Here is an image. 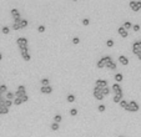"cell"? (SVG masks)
<instances>
[{
  "label": "cell",
  "instance_id": "1",
  "mask_svg": "<svg viewBox=\"0 0 141 137\" xmlns=\"http://www.w3.org/2000/svg\"><path fill=\"white\" fill-rule=\"evenodd\" d=\"M139 104L135 102V101H130L129 105H127V109H126V111H130V112H136L139 111Z\"/></svg>",
  "mask_w": 141,
  "mask_h": 137
},
{
  "label": "cell",
  "instance_id": "2",
  "mask_svg": "<svg viewBox=\"0 0 141 137\" xmlns=\"http://www.w3.org/2000/svg\"><path fill=\"white\" fill-rule=\"evenodd\" d=\"M16 44H18V46L20 49H26L28 47V39H25V38H18Z\"/></svg>",
  "mask_w": 141,
  "mask_h": 137
},
{
  "label": "cell",
  "instance_id": "3",
  "mask_svg": "<svg viewBox=\"0 0 141 137\" xmlns=\"http://www.w3.org/2000/svg\"><path fill=\"white\" fill-rule=\"evenodd\" d=\"M15 95V97H21L23 95H26V89H25V86L24 85H20L19 87H18V90H16V92L14 93Z\"/></svg>",
  "mask_w": 141,
  "mask_h": 137
},
{
  "label": "cell",
  "instance_id": "4",
  "mask_svg": "<svg viewBox=\"0 0 141 137\" xmlns=\"http://www.w3.org/2000/svg\"><path fill=\"white\" fill-rule=\"evenodd\" d=\"M95 86H96V87H99L100 90H102V89L107 87V81L106 80H96Z\"/></svg>",
  "mask_w": 141,
  "mask_h": 137
},
{
  "label": "cell",
  "instance_id": "5",
  "mask_svg": "<svg viewBox=\"0 0 141 137\" xmlns=\"http://www.w3.org/2000/svg\"><path fill=\"white\" fill-rule=\"evenodd\" d=\"M132 51H134V54H136V55L141 52V42H140V41L134 42V45H132Z\"/></svg>",
  "mask_w": 141,
  "mask_h": 137
},
{
  "label": "cell",
  "instance_id": "6",
  "mask_svg": "<svg viewBox=\"0 0 141 137\" xmlns=\"http://www.w3.org/2000/svg\"><path fill=\"white\" fill-rule=\"evenodd\" d=\"M130 8L134 11H139L141 9V1H130Z\"/></svg>",
  "mask_w": 141,
  "mask_h": 137
},
{
  "label": "cell",
  "instance_id": "7",
  "mask_svg": "<svg viewBox=\"0 0 141 137\" xmlns=\"http://www.w3.org/2000/svg\"><path fill=\"white\" fill-rule=\"evenodd\" d=\"M94 96L98 98V100H102L104 97H105V96H104L102 93H101V90H100L99 87H96V86L94 87Z\"/></svg>",
  "mask_w": 141,
  "mask_h": 137
},
{
  "label": "cell",
  "instance_id": "8",
  "mask_svg": "<svg viewBox=\"0 0 141 137\" xmlns=\"http://www.w3.org/2000/svg\"><path fill=\"white\" fill-rule=\"evenodd\" d=\"M41 93H51L53 92V87H51L50 85H48V86H41Z\"/></svg>",
  "mask_w": 141,
  "mask_h": 137
},
{
  "label": "cell",
  "instance_id": "9",
  "mask_svg": "<svg viewBox=\"0 0 141 137\" xmlns=\"http://www.w3.org/2000/svg\"><path fill=\"white\" fill-rule=\"evenodd\" d=\"M117 31H119V34H120L122 38H127L129 33H127V30H125V29H124V26H120L117 29Z\"/></svg>",
  "mask_w": 141,
  "mask_h": 137
},
{
  "label": "cell",
  "instance_id": "10",
  "mask_svg": "<svg viewBox=\"0 0 141 137\" xmlns=\"http://www.w3.org/2000/svg\"><path fill=\"white\" fill-rule=\"evenodd\" d=\"M119 61H120V64L125 65V66L129 64V59H127V57H126L125 55H120V56H119Z\"/></svg>",
  "mask_w": 141,
  "mask_h": 137
},
{
  "label": "cell",
  "instance_id": "11",
  "mask_svg": "<svg viewBox=\"0 0 141 137\" xmlns=\"http://www.w3.org/2000/svg\"><path fill=\"white\" fill-rule=\"evenodd\" d=\"M111 89H113V91H114V93L116 95V93H119V92H121L122 90H121V86L119 85V84H114L113 86H111Z\"/></svg>",
  "mask_w": 141,
  "mask_h": 137
},
{
  "label": "cell",
  "instance_id": "12",
  "mask_svg": "<svg viewBox=\"0 0 141 137\" xmlns=\"http://www.w3.org/2000/svg\"><path fill=\"white\" fill-rule=\"evenodd\" d=\"M122 96H124V93H122V91L121 92H119V93H116V95L114 96V102H116V104H119L120 101L122 100Z\"/></svg>",
  "mask_w": 141,
  "mask_h": 137
},
{
  "label": "cell",
  "instance_id": "13",
  "mask_svg": "<svg viewBox=\"0 0 141 137\" xmlns=\"http://www.w3.org/2000/svg\"><path fill=\"white\" fill-rule=\"evenodd\" d=\"M105 67H107V69H110V70H116V64H115L114 61L107 62V64L105 65Z\"/></svg>",
  "mask_w": 141,
  "mask_h": 137
},
{
  "label": "cell",
  "instance_id": "14",
  "mask_svg": "<svg viewBox=\"0 0 141 137\" xmlns=\"http://www.w3.org/2000/svg\"><path fill=\"white\" fill-rule=\"evenodd\" d=\"M26 26H28V20L21 19V20H20V23H19V27H20V30H21V29H24V27H26Z\"/></svg>",
  "mask_w": 141,
  "mask_h": 137
},
{
  "label": "cell",
  "instance_id": "15",
  "mask_svg": "<svg viewBox=\"0 0 141 137\" xmlns=\"http://www.w3.org/2000/svg\"><path fill=\"white\" fill-rule=\"evenodd\" d=\"M104 64H107V62H111V61H113V59H111V56H104V57H101V59H100Z\"/></svg>",
  "mask_w": 141,
  "mask_h": 137
},
{
  "label": "cell",
  "instance_id": "16",
  "mask_svg": "<svg viewBox=\"0 0 141 137\" xmlns=\"http://www.w3.org/2000/svg\"><path fill=\"white\" fill-rule=\"evenodd\" d=\"M122 78H124V76H122V74H120V72H117V74L115 75V80H116V84L121 82V81H122Z\"/></svg>",
  "mask_w": 141,
  "mask_h": 137
},
{
  "label": "cell",
  "instance_id": "17",
  "mask_svg": "<svg viewBox=\"0 0 141 137\" xmlns=\"http://www.w3.org/2000/svg\"><path fill=\"white\" fill-rule=\"evenodd\" d=\"M119 105H120V107H122L124 110H126V109H127V105H129V102H127V101H125V100H121L120 102H119Z\"/></svg>",
  "mask_w": 141,
  "mask_h": 137
},
{
  "label": "cell",
  "instance_id": "18",
  "mask_svg": "<svg viewBox=\"0 0 141 137\" xmlns=\"http://www.w3.org/2000/svg\"><path fill=\"white\" fill-rule=\"evenodd\" d=\"M6 92H8V86H6V85H0V93H1V95H3V93H6Z\"/></svg>",
  "mask_w": 141,
  "mask_h": 137
},
{
  "label": "cell",
  "instance_id": "19",
  "mask_svg": "<svg viewBox=\"0 0 141 137\" xmlns=\"http://www.w3.org/2000/svg\"><path fill=\"white\" fill-rule=\"evenodd\" d=\"M11 15L14 16V19H15V18H20V13H19L18 9H13L11 10Z\"/></svg>",
  "mask_w": 141,
  "mask_h": 137
},
{
  "label": "cell",
  "instance_id": "20",
  "mask_svg": "<svg viewBox=\"0 0 141 137\" xmlns=\"http://www.w3.org/2000/svg\"><path fill=\"white\" fill-rule=\"evenodd\" d=\"M15 98V95H14V92H10V91H8L6 92V100H14Z\"/></svg>",
  "mask_w": 141,
  "mask_h": 137
},
{
  "label": "cell",
  "instance_id": "21",
  "mask_svg": "<svg viewBox=\"0 0 141 137\" xmlns=\"http://www.w3.org/2000/svg\"><path fill=\"white\" fill-rule=\"evenodd\" d=\"M110 90H111V89L107 86V87H105V89H102V90H101V93H102L104 96H107L109 93H110Z\"/></svg>",
  "mask_w": 141,
  "mask_h": 137
},
{
  "label": "cell",
  "instance_id": "22",
  "mask_svg": "<svg viewBox=\"0 0 141 137\" xmlns=\"http://www.w3.org/2000/svg\"><path fill=\"white\" fill-rule=\"evenodd\" d=\"M9 112V109H6L5 106H0V115H5Z\"/></svg>",
  "mask_w": 141,
  "mask_h": 137
},
{
  "label": "cell",
  "instance_id": "23",
  "mask_svg": "<svg viewBox=\"0 0 141 137\" xmlns=\"http://www.w3.org/2000/svg\"><path fill=\"white\" fill-rule=\"evenodd\" d=\"M13 104L18 106V105H21V104H23V101H21L20 97H15V98H14V101H13Z\"/></svg>",
  "mask_w": 141,
  "mask_h": 137
},
{
  "label": "cell",
  "instance_id": "24",
  "mask_svg": "<svg viewBox=\"0 0 141 137\" xmlns=\"http://www.w3.org/2000/svg\"><path fill=\"white\" fill-rule=\"evenodd\" d=\"M13 105V101L11 100H5V102H4V106L6 107V109H9V107Z\"/></svg>",
  "mask_w": 141,
  "mask_h": 137
},
{
  "label": "cell",
  "instance_id": "25",
  "mask_svg": "<svg viewBox=\"0 0 141 137\" xmlns=\"http://www.w3.org/2000/svg\"><path fill=\"white\" fill-rule=\"evenodd\" d=\"M51 130H53V131H57V130H59V124L53 122V124H51Z\"/></svg>",
  "mask_w": 141,
  "mask_h": 137
},
{
  "label": "cell",
  "instance_id": "26",
  "mask_svg": "<svg viewBox=\"0 0 141 137\" xmlns=\"http://www.w3.org/2000/svg\"><path fill=\"white\" fill-rule=\"evenodd\" d=\"M131 23H130V21H126V23L124 24V29H125V30H129V29H131Z\"/></svg>",
  "mask_w": 141,
  "mask_h": 137
},
{
  "label": "cell",
  "instance_id": "27",
  "mask_svg": "<svg viewBox=\"0 0 141 137\" xmlns=\"http://www.w3.org/2000/svg\"><path fill=\"white\" fill-rule=\"evenodd\" d=\"M66 100H68L69 102H74V101H75V96H74V95H71V93H70V95H68V97H66Z\"/></svg>",
  "mask_w": 141,
  "mask_h": 137
},
{
  "label": "cell",
  "instance_id": "28",
  "mask_svg": "<svg viewBox=\"0 0 141 137\" xmlns=\"http://www.w3.org/2000/svg\"><path fill=\"white\" fill-rule=\"evenodd\" d=\"M49 85V78H42V80H41V86H48Z\"/></svg>",
  "mask_w": 141,
  "mask_h": 137
},
{
  "label": "cell",
  "instance_id": "29",
  "mask_svg": "<svg viewBox=\"0 0 141 137\" xmlns=\"http://www.w3.org/2000/svg\"><path fill=\"white\" fill-rule=\"evenodd\" d=\"M61 116H60V115H56V116L54 117V122H56V124H59V122H61Z\"/></svg>",
  "mask_w": 141,
  "mask_h": 137
},
{
  "label": "cell",
  "instance_id": "30",
  "mask_svg": "<svg viewBox=\"0 0 141 137\" xmlns=\"http://www.w3.org/2000/svg\"><path fill=\"white\" fill-rule=\"evenodd\" d=\"M9 31H10L9 26H4V27L1 29V33H3V34H9Z\"/></svg>",
  "mask_w": 141,
  "mask_h": 137
},
{
  "label": "cell",
  "instance_id": "31",
  "mask_svg": "<svg viewBox=\"0 0 141 137\" xmlns=\"http://www.w3.org/2000/svg\"><path fill=\"white\" fill-rule=\"evenodd\" d=\"M106 46H107V47H113V46H114V40H111V39L107 40V41H106Z\"/></svg>",
  "mask_w": 141,
  "mask_h": 137
},
{
  "label": "cell",
  "instance_id": "32",
  "mask_svg": "<svg viewBox=\"0 0 141 137\" xmlns=\"http://www.w3.org/2000/svg\"><path fill=\"white\" fill-rule=\"evenodd\" d=\"M98 110H99L100 112H104V111H105V110H106V106L101 104V105H99V107H98Z\"/></svg>",
  "mask_w": 141,
  "mask_h": 137
},
{
  "label": "cell",
  "instance_id": "33",
  "mask_svg": "<svg viewBox=\"0 0 141 137\" xmlns=\"http://www.w3.org/2000/svg\"><path fill=\"white\" fill-rule=\"evenodd\" d=\"M96 65H98V67H99V69H102V67H105V64H104V62H102L101 60H99V61H98V64H96Z\"/></svg>",
  "mask_w": 141,
  "mask_h": 137
},
{
  "label": "cell",
  "instance_id": "34",
  "mask_svg": "<svg viewBox=\"0 0 141 137\" xmlns=\"http://www.w3.org/2000/svg\"><path fill=\"white\" fill-rule=\"evenodd\" d=\"M70 115H71V116H76V115H78V110L76 109H71L70 110Z\"/></svg>",
  "mask_w": 141,
  "mask_h": 137
},
{
  "label": "cell",
  "instance_id": "35",
  "mask_svg": "<svg viewBox=\"0 0 141 137\" xmlns=\"http://www.w3.org/2000/svg\"><path fill=\"white\" fill-rule=\"evenodd\" d=\"M38 31H39V33H44V31H45V26H44V25L38 26Z\"/></svg>",
  "mask_w": 141,
  "mask_h": 137
},
{
  "label": "cell",
  "instance_id": "36",
  "mask_svg": "<svg viewBox=\"0 0 141 137\" xmlns=\"http://www.w3.org/2000/svg\"><path fill=\"white\" fill-rule=\"evenodd\" d=\"M20 52H21V56L29 54V52H28V47H26V49H20Z\"/></svg>",
  "mask_w": 141,
  "mask_h": 137
},
{
  "label": "cell",
  "instance_id": "37",
  "mask_svg": "<svg viewBox=\"0 0 141 137\" xmlns=\"http://www.w3.org/2000/svg\"><path fill=\"white\" fill-rule=\"evenodd\" d=\"M20 98H21V101H23V102H26V101L29 100V96H28V95H23Z\"/></svg>",
  "mask_w": 141,
  "mask_h": 137
},
{
  "label": "cell",
  "instance_id": "38",
  "mask_svg": "<svg viewBox=\"0 0 141 137\" xmlns=\"http://www.w3.org/2000/svg\"><path fill=\"white\" fill-rule=\"evenodd\" d=\"M79 42H80V39H79L78 36H75V38L72 39V44H75V45H76V44H79Z\"/></svg>",
  "mask_w": 141,
  "mask_h": 137
},
{
  "label": "cell",
  "instance_id": "39",
  "mask_svg": "<svg viewBox=\"0 0 141 137\" xmlns=\"http://www.w3.org/2000/svg\"><path fill=\"white\" fill-rule=\"evenodd\" d=\"M89 24H90V20H89V19H84V20H83V25L87 26Z\"/></svg>",
  "mask_w": 141,
  "mask_h": 137
},
{
  "label": "cell",
  "instance_id": "40",
  "mask_svg": "<svg viewBox=\"0 0 141 137\" xmlns=\"http://www.w3.org/2000/svg\"><path fill=\"white\" fill-rule=\"evenodd\" d=\"M23 59H24L25 61H29V60H30V55H29V54H26V55H23Z\"/></svg>",
  "mask_w": 141,
  "mask_h": 137
},
{
  "label": "cell",
  "instance_id": "41",
  "mask_svg": "<svg viewBox=\"0 0 141 137\" xmlns=\"http://www.w3.org/2000/svg\"><path fill=\"white\" fill-rule=\"evenodd\" d=\"M132 29H134V31H139V30H140V25H137V24H136V25H134Z\"/></svg>",
  "mask_w": 141,
  "mask_h": 137
},
{
  "label": "cell",
  "instance_id": "42",
  "mask_svg": "<svg viewBox=\"0 0 141 137\" xmlns=\"http://www.w3.org/2000/svg\"><path fill=\"white\" fill-rule=\"evenodd\" d=\"M20 20H21V16L20 18H15V19H14V24H19Z\"/></svg>",
  "mask_w": 141,
  "mask_h": 137
},
{
  "label": "cell",
  "instance_id": "43",
  "mask_svg": "<svg viewBox=\"0 0 141 137\" xmlns=\"http://www.w3.org/2000/svg\"><path fill=\"white\" fill-rule=\"evenodd\" d=\"M13 29H14V30H20L19 24H14V25H13Z\"/></svg>",
  "mask_w": 141,
  "mask_h": 137
},
{
  "label": "cell",
  "instance_id": "44",
  "mask_svg": "<svg viewBox=\"0 0 141 137\" xmlns=\"http://www.w3.org/2000/svg\"><path fill=\"white\" fill-rule=\"evenodd\" d=\"M137 56H139V59L141 60V52H140V54H137Z\"/></svg>",
  "mask_w": 141,
  "mask_h": 137
},
{
  "label": "cell",
  "instance_id": "45",
  "mask_svg": "<svg viewBox=\"0 0 141 137\" xmlns=\"http://www.w3.org/2000/svg\"><path fill=\"white\" fill-rule=\"evenodd\" d=\"M1 59H3V55H1V54H0V60H1Z\"/></svg>",
  "mask_w": 141,
  "mask_h": 137
},
{
  "label": "cell",
  "instance_id": "46",
  "mask_svg": "<svg viewBox=\"0 0 141 137\" xmlns=\"http://www.w3.org/2000/svg\"><path fill=\"white\" fill-rule=\"evenodd\" d=\"M3 98V95H1V93H0V100H1Z\"/></svg>",
  "mask_w": 141,
  "mask_h": 137
},
{
  "label": "cell",
  "instance_id": "47",
  "mask_svg": "<svg viewBox=\"0 0 141 137\" xmlns=\"http://www.w3.org/2000/svg\"><path fill=\"white\" fill-rule=\"evenodd\" d=\"M117 137H124V136H117Z\"/></svg>",
  "mask_w": 141,
  "mask_h": 137
}]
</instances>
